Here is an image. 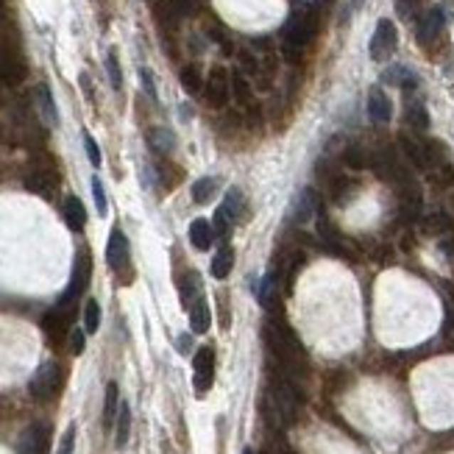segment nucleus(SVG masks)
Returning <instances> with one entry per match:
<instances>
[{
  "instance_id": "f257e3e1",
  "label": "nucleus",
  "mask_w": 454,
  "mask_h": 454,
  "mask_svg": "<svg viewBox=\"0 0 454 454\" xmlns=\"http://www.w3.org/2000/svg\"><path fill=\"white\" fill-rule=\"evenodd\" d=\"M265 343L290 379L307 374V352H304L298 334L285 321H268L265 324Z\"/></svg>"
},
{
  "instance_id": "f03ea898",
  "label": "nucleus",
  "mask_w": 454,
  "mask_h": 454,
  "mask_svg": "<svg viewBox=\"0 0 454 454\" xmlns=\"http://www.w3.org/2000/svg\"><path fill=\"white\" fill-rule=\"evenodd\" d=\"M298 404H301V396L290 376L287 374L273 376L270 388L265 393V418L273 426H290L298 416Z\"/></svg>"
},
{
  "instance_id": "7ed1b4c3",
  "label": "nucleus",
  "mask_w": 454,
  "mask_h": 454,
  "mask_svg": "<svg viewBox=\"0 0 454 454\" xmlns=\"http://www.w3.org/2000/svg\"><path fill=\"white\" fill-rule=\"evenodd\" d=\"M315 33H318V14L310 11V9L295 11L290 20H287L285 31H282V53H285L290 62H298L301 51L315 39Z\"/></svg>"
},
{
  "instance_id": "20e7f679",
  "label": "nucleus",
  "mask_w": 454,
  "mask_h": 454,
  "mask_svg": "<svg viewBox=\"0 0 454 454\" xmlns=\"http://www.w3.org/2000/svg\"><path fill=\"white\" fill-rule=\"evenodd\" d=\"M62 379H65V371H62V365L59 362H42L39 368H36V374L31 376V382H28V393H31V398L36 401H51L59 388H62Z\"/></svg>"
},
{
  "instance_id": "39448f33",
  "label": "nucleus",
  "mask_w": 454,
  "mask_h": 454,
  "mask_svg": "<svg viewBox=\"0 0 454 454\" xmlns=\"http://www.w3.org/2000/svg\"><path fill=\"white\" fill-rule=\"evenodd\" d=\"M90 276H93V260H90V254H87V251H81V254L75 257V268H73V279H70L67 290L62 292L59 304H75V301L81 298V292L90 287Z\"/></svg>"
},
{
  "instance_id": "423d86ee",
  "label": "nucleus",
  "mask_w": 454,
  "mask_h": 454,
  "mask_svg": "<svg viewBox=\"0 0 454 454\" xmlns=\"http://www.w3.org/2000/svg\"><path fill=\"white\" fill-rule=\"evenodd\" d=\"M396 42H398V31L393 26V20H379L376 23V31L371 36V45H368V53L374 62H385L390 53L396 51Z\"/></svg>"
},
{
  "instance_id": "0eeeda50",
  "label": "nucleus",
  "mask_w": 454,
  "mask_h": 454,
  "mask_svg": "<svg viewBox=\"0 0 454 454\" xmlns=\"http://www.w3.org/2000/svg\"><path fill=\"white\" fill-rule=\"evenodd\" d=\"M75 315V304H56L45 318H42V329L51 337V343H59L62 337L70 334V324Z\"/></svg>"
},
{
  "instance_id": "6e6552de",
  "label": "nucleus",
  "mask_w": 454,
  "mask_h": 454,
  "mask_svg": "<svg viewBox=\"0 0 454 454\" xmlns=\"http://www.w3.org/2000/svg\"><path fill=\"white\" fill-rule=\"evenodd\" d=\"M204 93H206V100L209 106L215 109H223L231 97V75H228L223 67H212L206 81H204Z\"/></svg>"
},
{
  "instance_id": "1a4fd4ad",
  "label": "nucleus",
  "mask_w": 454,
  "mask_h": 454,
  "mask_svg": "<svg viewBox=\"0 0 454 454\" xmlns=\"http://www.w3.org/2000/svg\"><path fill=\"white\" fill-rule=\"evenodd\" d=\"M23 184H26L28 193L39 195V198H51L56 184H59V176H56L53 164H33L31 170L26 173Z\"/></svg>"
},
{
  "instance_id": "9d476101",
  "label": "nucleus",
  "mask_w": 454,
  "mask_h": 454,
  "mask_svg": "<svg viewBox=\"0 0 454 454\" xmlns=\"http://www.w3.org/2000/svg\"><path fill=\"white\" fill-rule=\"evenodd\" d=\"M17 452L20 454H48L51 452V426L45 421L31 423V426L20 435Z\"/></svg>"
},
{
  "instance_id": "9b49d317",
  "label": "nucleus",
  "mask_w": 454,
  "mask_h": 454,
  "mask_svg": "<svg viewBox=\"0 0 454 454\" xmlns=\"http://www.w3.org/2000/svg\"><path fill=\"white\" fill-rule=\"evenodd\" d=\"M193 371H195V390L206 393L215 382V349L212 346H201L193 357Z\"/></svg>"
},
{
  "instance_id": "f8f14e48",
  "label": "nucleus",
  "mask_w": 454,
  "mask_h": 454,
  "mask_svg": "<svg viewBox=\"0 0 454 454\" xmlns=\"http://www.w3.org/2000/svg\"><path fill=\"white\" fill-rule=\"evenodd\" d=\"M26 78V62H23V56L11 48V45H6L3 48V53H0V81L3 84H20Z\"/></svg>"
},
{
  "instance_id": "ddd939ff",
  "label": "nucleus",
  "mask_w": 454,
  "mask_h": 454,
  "mask_svg": "<svg viewBox=\"0 0 454 454\" xmlns=\"http://www.w3.org/2000/svg\"><path fill=\"white\" fill-rule=\"evenodd\" d=\"M106 260L115 270L129 265V237L123 234V228H112L109 234V246H106Z\"/></svg>"
},
{
  "instance_id": "4468645a",
  "label": "nucleus",
  "mask_w": 454,
  "mask_h": 454,
  "mask_svg": "<svg viewBox=\"0 0 454 454\" xmlns=\"http://www.w3.org/2000/svg\"><path fill=\"white\" fill-rule=\"evenodd\" d=\"M398 204H401V215L404 218H418L421 215V206H423V198H421V190L416 187V181L410 179V181H404V184H398Z\"/></svg>"
},
{
  "instance_id": "2eb2a0df",
  "label": "nucleus",
  "mask_w": 454,
  "mask_h": 454,
  "mask_svg": "<svg viewBox=\"0 0 454 454\" xmlns=\"http://www.w3.org/2000/svg\"><path fill=\"white\" fill-rule=\"evenodd\" d=\"M368 117L374 123H390V117H393V103L385 95V90H379V87H371V93H368Z\"/></svg>"
},
{
  "instance_id": "dca6fc26",
  "label": "nucleus",
  "mask_w": 454,
  "mask_h": 454,
  "mask_svg": "<svg viewBox=\"0 0 454 454\" xmlns=\"http://www.w3.org/2000/svg\"><path fill=\"white\" fill-rule=\"evenodd\" d=\"M315 212H318V195L312 193V190H301V193L295 195V201H292L290 209L292 223H307V221L315 218Z\"/></svg>"
},
{
  "instance_id": "f3484780",
  "label": "nucleus",
  "mask_w": 454,
  "mask_h": 454,
  "mask_svg": "<svg viewBox=\"0 0 454 454\" xmlns=\"http://www.w3.org/2000/svg\"><path fill=\"white\" fill-rule=\"evenodd\" d=\"M329 198L334 201V204H346V201H352L354 193H357V181L354 179H349L346 173H334V176H329Z\"/></svg>"
},
{
  "instance_id": "a211bd4d",
  "label": "nucleus",
  "mask_w": 454,
  "mask_h": 454,
  "mask_svg": "<svg viewBox=\"0 0 454 454\" xmlns=\"http://www.w3.org/2000/svg\"><path fill=\"white\" fill-rule=\"evenodd\" d=\"M231 95H234V100H237V106H240V109H246L248 115H254V112H257V103H254V95H251L248 78H246L240 70H234V73H231Z\"/></svg>"
},
{
  "instance_id": "6ab92c4d",
  "label": "nucleus",
  "mask_w": 454,
  "mask_h": 454,
  "mask_svg": "<svg viewBox=\"0 0 454 454\" xmlns=\"http://www.w3.org/2000/svg\"><path fill=\"white\" fill-rule=\"evenodd\" d=\"M443 23H446L443 11H440V9H429L421 20H418V42H421V45H429V42L440 33Z\"/></svg>"
},
{
  "instance_id": "aec40b11",
  "label": "nucleus",
  "mask_w": 454,
  "mask_h": 454,
  "mask_svg": "<svg viewBox=\"0 0 454 454\" xmlns=\"http://www.w3.org/2000/svg\"><path fill=\"white\" fill-rule=\"evenodd\" d=\"M382 81H385V84H393V87H398V90H407V93H413V90L418 87V75L404 65L388 67V70H385V75H382Z\"/></svg>"
},
{
  "instance_id": "412c9836",
  "label": "nucleus",
  "mask_w": 454,
  "mask_h": 454,
  "mask_svg": "<svg viewBox=\"0 0 454 454\" xmlns=\"http://www.w3.org/2000/svg\"><path fill=\"white\" fill-rule=\"evenodd\" d=\"M65 221L73 231H84V226H87V209H84L81 198H75V195H67L65 198Z\"/></svg>"
},
{
  "instance_id": "4be33fe9",
  "label": "nucleus",
  "mask_w": 454,
  "mask_h": 454,
  "mask_svg": "<svg viewBox=\"0 0 454 454\" xmlns=\"http://www.w3.org/2000/svg\"><path fill=\"white\" fill-rule=\"evenodd\" d=\"M421 228L429 237H446L452 231V218L446 212H429L421 221Z\"/></svg>"
},
{
  "instance_id": "5701e85b",
  "label": "nucleus",
  "mask_w": 454,
  "mask_h": 454,
  "mask_svg": "<svg viewBox=\"0 0 454 454\" xmlns=\"http://www.w3.org/2000/svg\"><path fill=\"white\" fill-rule=\"evenodd\" d=\"M209 324H212V312H209L206 298L201 295V298H195L193 307H190V326H193L195 334H204L209 329Z\"/></svg>"
},
{
  "instance_id": "b1692460",
  "label": "nucleus",
  "mask_w": 454,
  "mask_h": 454,
  "mask_svg": "<svg viewBox=\"0 0 454 454\" xmlns=\"http://www.w3.org/2000/svg\"><path fill=\"white\" fill-rule=\"evenodd\" d=\"M398 148H401V154L407 157V162L416 164L418 170H426V159H423V142L413 139L410 134H401V137H398Z\"/></svg>"
},
{
  "instance_id": "393cba45",
  "label": "nucleus",
  "mask_w": 454,
  "mask_h": 454,
  "mask_svg": "<svg viewBox=\"0 0 454 454\" xmlns=\"http://www.w3.org/2000/svg\"><path fill=\"white\" fill-rule=\"evenodd\" d=\"M257 298H260V304L265 310H276V304H279V282H276V273H268L265 279L260 282V287H257Z\"/></svg>"
},
{
  "instance_id": "a878e982",
  "label": "nucleus",
  "mask_w": 454,
  "mask_h": 454,
  "mask_svg": "<svg viewBox=\"0 0 454 454\" xmlns=\"http://www.w3.org/2000/svg\"><path fill=\"white\" fill-rule=\"evenodd\" d=\"M212 240H215V231H212V223L209 221H193L190 223V243H193L198 251H209V246H212Z\"/></svg>"
},
{
  "instance_id": "bb28decb",
  "label": "nucleus",
  "mask_w": 454,
  "mask_h": 454,
  "mask_svg": "<svg viewBox=\"0 0 454 454\" xmlns=\"http://www.w3.org/2000/svg\"><path fill=\"white\" fill-rule=\"evenodd\" d=\"M36 109H39V115H42V120H45L48 126H56V123H59V115H56V106H53V95H51V90H48L45 84L36 87Z\"/></svg>"
},
{
  "instance_id": "cd10ccee",
  "label": "nucleus",
  "mask_w": 454,
  "mask_h": 454,
  "mask_svg": "<svg viewBox=\"0 0 454 454\" xmlns=\"http://www.w3.org/2000/svg\"><path fill=\"white\" fill-rule=\"evenodd\" d=\"M117 410H120V393H117V385H115V382H109V385H106V398H103V426H112V423H115Z\"/></svg>"
},
{
  "instance_id": "c85d7f7f",
  "label": "nucleus",
  "mask_w": 454,
  "mask_h": 454,
  "mask_svg": "<svg viewBox=\"0 0 454 454\" xmlns=\"http://www.w3.org/2000/svg\"><path fill=\"white\" fill-rule=\"evenodd\" d=\"M423 159H426V170H435L438 164L446 162V145L440 139H423Z\"/></svg>"
},
{
  "instance_id": "c756f323",
  "label": "nucleus",
  "mask_w": 454,
  "mask_h": 454,
  "mask_svg": "<svg viewBox=\"0 0 454 454\" xmlns=\"http://www.w3.org/2000/svg\"><path fill=\"white\" fill-rule=\"evenodd\" d=\"M117 429H115V443L117 446H126L129 443V432H131V407L126 401H120V410H117Z\"/></svg>"
},
{
  "instance_id": "7c9ffc66",
  "label": "nucleus",
  "mask_w": 454,
  "mask_h": 454,
  "mask_svg": "<svg viewBox=\"0 0 454 454\" xmlns=\"http://www.w3.org/2000/svg\"><path fill=\"white\" fill-rule=\"evenodd\" d=\"M231 265H234V251L228 248V246H223L218 254H215V260H212V276L215 279H226L228 273H231Z\"/></svg>"
},
{
  "instance_id": "2f4dec72",
  "label": "nucleus",
  "mask_w": 454,
  "mask_h": 454,
  "mask_svg": "<svg viewBox=\"0 0 454 454\" xmlns=\"http://www.w3.org/2000/svg\"><path fill=\"white\" fill-rule=\"evenodd\" d=\"M148 142H151V148H154L157 154H170L173 145H176V137H173V131L170 129H151Z\"/></svg>"
},
{
  "instance_id": "473e14b6",
  "label": "nucleus",
  "mask_w": 454,
  "mask_h": 454,
  "mask_svg": "<svg viewBox=\"0 0 454 454\" xmlns=\"http://www.w3.org/2000/svg\"><path fill=\"white\" fill-rule=\"evenodd\" d=\"M195 298H201V279H198V273H187L181 279V301H184L187 310L193 307Z\"/></svg>"
},
{
  "instance_id": "72a5a7b5",
  "label": "nucleus",
  "mask_w": 454,
  "mask_h": 454,
  "mask_svg": "<svg viewBox=\"0 0 454 454\" xmlns=\"http://www.w3.org/2000/svg\"><path fill=\"white\" fill-rule=\"evenodd\" d=\"M407 123H410L416 131H426V126H429V115H426L423 103H418V100H410V103H407Z\"/></svg>"
},
{
  "instance_id": "f704fd0d",
  "label": "nucleus",
  "mask_w": 454,
  "mask_h": 454,
  "mask_svg": "<svg viewBox=\"0 0 454 454\" xmlns=\"http://www.w3.org/2000/svg\"><path fill=\"white\" fill-rule=\"evenodd\" d=\"M340 162L346 164L349 170H362V167L368 164V157H365V151H362L359 145H346V148H343Z\"/></svg>"
},
{
  "instance_id": "c9c22d12",
  "label": "nucleus",
  "mask_w": 454,
  "mask_h": 454,
  "mask_svg": "<svg viewBox=\"0 0 454 454\" xmlns=\"http://www.w3.org/2000/svg\"><path fill=\"white\" fill-rule=\"evenodd\" d=\"M215 187H218L215 179H198L193 184V201L195 204H209L215 195Z\"/></svg>"
},
{
  "instance_id": "e433bc0d",
  "label": "nucleus",
  "mask_w": 454,
  "mask_h": 454,
  "mask_svg": "<svg viewBox=\"0 0 454 454\" xmlns=\"http://www.w3.org/2000/svg\"><path fill=\"white\" fill-rule=\"evenodd\" d=\"M181 87L187 90V93H201L204 90V81H201V70L195 65H190V67H184L181 70Z\"/></svg>"
},
{
  "instance_id": "4c0bfd02",
  "label": "nucleus",
  "mask_w": 454,
  "mask_h": 454,
  "mask_svg": "<svg viewBox=\"0 0 454 454\" xmlns=\"http://www.w3.org/2000/svg\"><path fill=\"white\" fill-rule=\"evenodd\" d=\"M97 326H100V307H97L95 298H90L87 307H84V332H87V334H95Z\"/></svg>"
},
{
  "instance_id": "58836bf2",
  "label": "nucleus",
  "mask_w": 454,
  "mask_h": 454,
  "mask_svg": "<svg viewBox=\"0 0 454 454\" xmlns=\"http://www.w3.org/2000/svg\"><path fill=\"white\" fill-rule=\"evenodd\" d=\"M240 209H243V195H240V190H237V187H231V190L226 193V201H223V212H226L228 218L234 221Z\"/></svg>"
},
{
  "instance_id": "ea45409f",
  "label": "nucleus",
  "mask_w": 454,
  "mask_h": 454,
  "mask_svg": "<svg viewBox=\"0 0 454 454\" xmlns=\"http://www.w3.org/2000/svg\"><path fill=\"white\" fill-rule=\"evenodd\" d=\"M418 9H421V0H396V14L401 20H416Z\"/></svg>"
},
{
  "instance_id": "a19ab883",
  "label": "nucleus",
  "mask_w": 454,
  "mask_h": 454,
  "mask_svg": "<svg viewBox=\"0 0 454 454\" xmlns=\"http://www.w3.org/2000/svg\"><path fill=\"white\" fill-rule=\"evenodd\" d=\"M432 173V181L435 184H443V187H449L454 181V167L449 162H443V164H438L435 170H429Z\"/></svg>"
},
{
  "instance_id": "79ce46f5",
  "label": "nucleus",
  "mask_w": 454,
  "mask_h": 454,
  "mask_svg": "<svg viewBox=\"0 0 454 454\" xmlns=\"http://www.w3.org/2000/svg\"><path fill=\"white\" fill-rule=\"evenodd\" d=\"M106 70H109V81H112V87H115V90H120V87H123V75H120V65H117V53H115V51L106 56Z\"/></svg>"
},
{
  "instance_id": "37998d69",
  "label": "nucleus",
  "mask_w": 454,
  "mask_h": 454,
  "mask_svg": "<svg viewBox=\"0 0 454 454\" xmlns=\"http://www.w3.org/2000/svg\"><path fill=\"white\" fill-rule=\"evenodd\" d=\"M231 218H228L226 212H223V206L215 212V221H212V231H215V237H226L228 234V228H231Z\"/></svg>"
},
{
  "instance_id": "c03bdc74",
  "label": "nucleus",
  "mask_w": 454,
  "mask_h": 454,
  "mask_svg": "<svg viewBox=\"0 0 454 454\" xmlns=\"http://www.w3.org/2000/svg\"><path fill=\"white\" fill-rule=\"evenodd\" d=\"M84 346H87V332H81V329H73V332H70V352L78 357V354L84 352Z\"/></svg>"
},
{
  "instance_id": "a18cd8bd",
  "label": "nucleus",
  "mask_w": 454,
  "mask_h": 454,
  "mask_svg": "<svg viewBox=\"0 0 454 454\" xmlns=\"http://www.w3.org/2000/svg\"><path fill=\"white\" fill-rule=\"evenodd\" d=\"M73 446H75V426H67L62 440H59V449L56 454H73Z\"/></svg>"
},
{
  "instance_id": "49530a36",
  "label": "nucleus",
  "mask_w": 454,
  "mask_h": 454,
  "mask_svg": "<svg viewBox=\"0 0 454 454\" xmlns=\"http://www.w3.org/2000/svg\"><path fill=\"white\" fill-rule=\"evenodd\" d=\"M93 195H95V206H97V212H100V215H106V206H109V204H106V190H103V184H100V179H93Z\"/></svg>"
},
{
  "instance_id": "de8ad7c7",
  "label": "nucleus",
  "mask_w": 454,
  "mask_h": 454,
  "mask_svg": "<svg viewBox=\"0 0 454 454\" xmlns=\"http://www.w3.org/2000/svg\"><path fill=\"white\" fill-rule=\"evenodd\" d=\"M84 145H87V157H90V164L97 167L100 164V148H97V142L90 137V134H84Z\"/></svg>"
},
{
  "instance_id": "09e8293b",
  "label": "nucleus",
  "mask_w": 454,
  "mask_h": 454,
  "mask_svg": "<svg viewBox=\"0 0 454 454\" xmlns=\"http://www.w3.org/2000/svg\"><path fill=\"white\" fill-rule=\"evenodd\" d=\"M139 78H142V84H145V90H148V95L157 97V87H154V78H151V70H139Z\"/></svg>"
},
{
  "instance_id": "8fccbe9b",
  "label": "nucleus",
  "mask_w": 454,
  "mask_h": 454,
  "mask_svg": "<svg viewBox=\"0 0 454 454\" xmlns=\"http://www.w3.org/2000/svg\"><path fill=\"white\" fill-rule=\"evenodd\" d=\"M179 349H181L184 354L190 352V334H181V337H179Z\"/></svg>"
},
{
  "instance_id": "3c124183",
  "label": "nucleus",
  "mask_w": 454,
  "mask_h": 454,
  "mask_svg": "<svg viewBox=\"0 0 454 454\" xmlns=\"http://www.w3.org/2000/svg\"><path fill=\"white\" fill-rule=\"evenodd\" d=\"M6 20V0H0V23Z\"/></svg>"
},
{
  "instance_id": "603ef678",
  "label": "nucleus",
  "mask_w": 454,
  "mask_h": 454,
  "mask_svg": "<svg viewBox=\"0 0 454 454\" xmlns=\"http://www.w3.org/2000/svg\"><path fill=\"white\" fill-rule=\"evenodd\" d=\"M6 103V90H3V81H0V106Z\"/></svg>"
}]
</instances>
